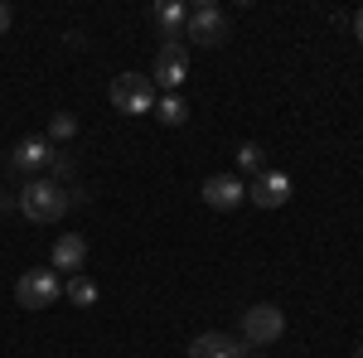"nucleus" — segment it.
<instances>
[{"mask_svg":"<svg viewBox=\"0 0 363 358\" xmlns=\"http://www.w3.org/2000/svg\"><path fill=\"white\" fill-rule=\"evenodd\" d=\"M68 203H73V194L63 184H54V179H29L20 189V213L29 223H58L68 213Z\"/></svg>","mask_w":363,"mask_h":358,"instance_id":"obj_1","label":"nucleus"},{"mask_svg":"<svg viewBox=\"0 0 363 358\" xmlns=\"http://www.w3.org/2000/svg\"><path fill=\"white\" fill-rule=\"evenodd\" d=\"M107 97H112V107L126 111V116H145V111H155V83L140 78V73H121V78H112Z\"/></svg>","mask_w":363,"mask_h":358,"instance_id":"obj_2","label":"nucleus"},{"mask_svg":"<svg viewBox=\"0 0 363 358\" xmlns=\"http://www.w3.org/2000/svg\"><path fill=\"white\" fill-rule=\"evenodd\" d=\"M58 296H63L58 272H25L20 281H15V301H20V310H49Z\"/></svg>","mask_w":363,"mask_h":358,"instance_id":"obj_3","label":"nucleus"},{"mask_svg":"<svg viewBox=\"0 0 363 358\" xmlns=\"http://www.w3.org/2000/svg\"><path fill=\"white\" fill-rule=\"evenodd\" d=\"M184 39H194V44H203V49H218V44L228 39V15L213 5V0L194 5V10H189V25H184Z\"/></svg>","mask_w":363,"mask_h":358,"instance_id":"obj_4","label":"nucleus"},{"mask_svg":"<svg viewBox=\"0 0 363 358\" xmlns=\"http://www.w3.org/2000/svg\"><path fill=\"white\" fill-rule=\"evenodd\" d=\"M281 334H286V315H281L277 305H252V310H242V339L247 344H277Z\"/></svg>","mask_w":363,"mask_h":358,"instance_id":"obj_5","label":"nucleus"},{"mask_svg":"<svg viewBox=\"0 0 363 358\" xmlns=\"http://www.w3.org/2000/svg\"><path fill=\"white\" fill-rule=\"evenodd\" d=\"M184 78H189V54H184V44H160V49H155V87L179 92Z\"/></svg>","mask_w":363,"mask_h":358,"instance_id":"obj_6","label":"nucleus"},{"mask_svg":"<svg viewBox=\"0 0 363 358\" xmlns=\"http://www.w3.org/2000/svg\"><path fill=\"white\" fill-rule=\"evenodd\" d=\"M203 203L208 208H218V213H233L242 198H247V184L242 179H233V174H213V179H203Z\"/></svg>","mask_w":363,"mask_h":358,"instance_id":"obj_7","label":"nucleus"},{"mask_svg":"<svg viewBox=\"0 0 363 358\" xmlns=\"http://www.w3.org/2000/svg\"><path fill=\"white\" fill-rule=\"evenodd\" d=\"M247 198L257 203V208H281V203L291 198V179H286L281 169H262V174L252 179Z\"/></svg>","mask_w":363,"mask_h":358,"instance_id":"obj_8","label":"nucleus"},{"mask_svg":"<svg viewBox=\"0 0 363 358\" xmlns=\"http://www.w3.org/2000/svg\"><path fill=\"white\" fill-rule=\"evenodd\" d=\"M54 145H49V140L44 136H25L20 140V145H15V155H10V165L15 169H25V174H39V169H49L54 165Z\"/></svg>","mask_w":363,"mask_h":358,"instance_id":"obj_9","label":"nucleus"},{"mask_svg":"<svg viewBox=\"0 0 363 358\" xmlns=\"http://www.w3.org/2000/svg\"><path fill=\"white\" fill-rule=\"evenodd\" d=\"M150 25L165 34V44H179L184 39V25H189V10L174 5V0H160V5H150Z\"/></svg>","mask_w":363,"mask_h":358,"instance_id":"obj_10","label":"nucleus"},{"mask_svg":"<svg viewBox=\"0 0 363 358\" xmlns=\"http://www.w3.org/2000/svg\"><path fill=\"white\" fill-rule=\"evenodd\" d=\"M184 358H242V344L233 334H199Z\"/></svg>","mask_w":363,"mask_h":358,"instance_id":"obj_11","label":"nucleus"},{"mask_svg":"<svg viewBox=\"0 0 363 358\" xmlns=\"http://www.w3.org/2000/svg\"><path fill=\"white\" fill-rule=\"evenodd\" d=\"M83 262H87V242L78 237V233H63L54 242V272H83Z\"/></svg>","mask_w":363,"mask_h":358,"instance_id":"obj_12","label":"nucleus"},{"mask_svg":"<svg viewBox=\"0 0 363 358\" xmlns=\"http://www.w3.org/2000/svg\"><path fill=\"white\" fill-rule=\"evenodd\" d=\"M155 116H160L165 126H184V121H189V102H184L179 92H169V97L155 102Z\"/></svg>","mask_w":363,"mask_h":358,"instance_id":"obj_13","label":"nucleus"},{"mask_svg":"<svg viewBox=\"0 0 363 358\" xmlns=\"http://www.w3.org/2000/svg\"><path fill=\"white\" fill-rule=\"evenodd\" d=\"M63 296L78 305V310H92V305H97V286H92V281H87V276L78 272L73 281H68V286H63Z\"/></svg>","mask_w":363,"mask_h":358,"instance_id":"obj_14","label":"nucleus"},{"mask_svg":"<svg viewBox=\"0 0 363 358\" xmlns=\"http://www.w3.org/2000/svg\"><path fill=\"white\" fill-rule=\"evenodd\" d=\"M238 165L252 169V174H262V169H267V150H262L257 140H242V145H238Z\"/></svg>","mask_w":363,"mask_h":358,"instance_id":"obj_15","label":"nucleus"},{"mask_svg":"<svg viewBox=\"0 0 363 358\" xmlns=\"http://www.w3.org/2000/svg\"><path fill=\"white\" fill-rule=\"evenodd\" d=\"M49 136L54 140L78 136V116H73V111H54V116H49Z\"/></svg>","mask_w":363,"mask_h":358,"instance_id":"obj_16","label":"nucleus"},{"mask_svg":"<svg viewBox=\"0 0 363 358\" xmlns=\"http://www.w3.org/2000/svg\"><path fill=\"white\" fill-rule=\"evenodd\" d=\"M49 169H54V184H58V179L73 174V160H68V155H54V165H49Z\"/></svg>","mask_w":363,"mask_h":358,"instance_id":"obj_17","label":"nucleus"},{"mask_svg":"<svg viewBox=\"0 0 363 358\" xmlns=\"http://www.w3.org/2000/svg\"><path fill=\"white\" fill-rule=\"evenodd\" d=\"M354 34H359V44H363V10L354 15Z\"/></svg>","mask_w":363,"mask_h":358,"instance_id":"obj_18","label":"nucleus"},{"mask_svg":"<svg viewBox=\"0 0 363 358\" xmlns=\"http://www.w3.org/2000/svg\"><path fill=\"white\" fill-rule=\"evenodd\" d=\"M5 29H10V10L0 5V34H5Z\"/></svg>","mask_w":363,"mask_h":358,"instance_id":"obj_19","label":"nucleus"},{"mask_svg":"<svg viewBox=\"0 0 363 358\" xmlns=\"http://www.w3.org/2000/svg\"><path fill=\"white\" fill-rule=\"evenodd\" d=\"M354 358H363V344H359V354H354Z\"/></svg>","mask_w":363,"mask_h":358,"instance_id":"obj_20","label":"nucleus"}]
</instances>
